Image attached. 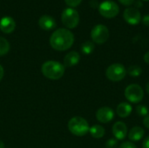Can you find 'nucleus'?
<instances>
[{
	"label": "nucleus",
	"mask_w": 149,
	"mask_h": 148,
	"mask_svg": "<svg viewBox=\"0 0 149 148\" xmlns=\"http://www.w3.org/2000/svg\"><path fill=\"white\" fill-rule=\"evenodd\" d=\"M136 112H137V113L140 116H144V117H146L149 113L148 108L146 106H144V105H139V106H137Z\"/></svg>",
	"instance_id": "21"
},
{
	"label": "nucleus",
	"mask_w": 149,
	"mask_h": 148,
	"mask_svg": "<svg viewBox=\"0 0 149 148\" xmlns=\"http://www.w3.org/2000/svg\"><path fill=\"white\" fill-rule=\"evenodd\" d=\"M61 19L65 27L69 29H73L79 24V15L76 10L72 8H67L62 12Z\"/></svg>",
	"instance_id": "6"
},
{
	"label": "nucleus",
	"mask_w": 149,
	"mask_h": 148,
	"mask_svg": "<svg viewBox=\"0 0 149 148\" xmlns=\"http://www.w3.org/2000/svg\"><path fill=\"white\" fill-rule=\"evenodd\" d=\"M123 17L125 21L131 25L138 24L142 18L140 10L137 8H133V7L126 9L123 13Z\"/></svg>",
	"instance_id": "9"
},
{
	"label": "nucleus",
	"mask_w": 149,
	"mask_h": 148,
	"mask_svg": "<svg viewBox=\"0 0 149 148\" xmlns=\"http://www.w3.org/2000/svg\"><path fill=\"white\" fill-rule=\"evenodd\" d=\"M94 44L91 41H86L81 44V51L86 55L91 54L94 51Z\"/></svg>",
	"instance_id": "18"
},
{
	"label": "nucleus",
	"mask_w": 149,
	"mask_h": 148,
	"mask_svg": "<svg viewBox=\"0 0 149 148\" xmlns=\"http://www.w3.org/2000/svg\"><path fill=\"white\" fill-rule=\"evenodd\" d=\"M43 75L52 80H57L63 77L65 73V66L58 61H46L41 67Z\"/></svg>",
	"instance_id": "2"
},
{
	"label": "nucleus",
	"mask_w": 149,
	"mask_h": 148,
	"mask_svg": "<svg viewBox=\"0 0 149 148\" xmlns=\"http://www.w3.org/2000/svg\"><path fill=\"white\" fill-rule=\"evenodd\" d=\"M119 148H137L135 147L134 144H133L132 142H129V141H126V142H123Z\"/></svg>",
	"instance_id": "24"
},
{
	"label": "nucleus",
	"mask_w": 149,
	"mask_h": 148,
	"mask_svg": "<svg viewBox=\"0 0 149 148\" xmlns=\"http://www.w3.org/2000/svg\"><path fill=\"white\" fill-rule=\"evenodd\" d=\"M141 19H142V23H143L144 25L149 26V14L145 15V16L143 17V18H141Z\"/></svg>",
	"instance_id": "26"
},
{
	"label": "nucleus",
	"mask_w": 149,
	"mask_h": 148,
	"mask_svg": "<svg viewBox=\"0 0 149 148\" xmlns=\"http://www.w3.org/2000/svg\"><path fill=\"white\" fill-rule=\"evenodd\" d=\"M69 131L75 136L82 137L89 132V124L82 117H73L68 122Z\"/></svg>",
	"instance_id": "3"
},
{
	"label": "nucleus",
	"mask_w": 149,
	"mask_h": 148,
	"mask_svg": "<svg viewBox=\"0 0 149 148\" xmlns=\"http://www.w3.org/2000/svg\"><path fill=\"white\" fill-rule=\"evenodd\" d=\"M16 27V23L11 17H3L0 20V30L6 34L11 33Z\"/></svg>",
	"instance_id": "12"
},
{
	"label": "nucleus",
	"mask_w": 149,
	"mask_h": 148,
	"mask_svg": "<svg viewBox=\"0 0 149 148\" xmlns=\"http://www.w3.org/2000/svg\"><path fill=\"white\" fill-rule=\"evenodd\" d=\"M80 60V56L77 51H70L67 53L64 58V66L72 67L79 64Z\"/></svg>",
	"instance_id": "14"
},
{
	"label": "nucleus",
	"mask_w": 149,
	"mask_h": 148,
	"mask_svg": "<svg viewBox=\"0 0 149 148\" xmlns=\"http://www.w3.org/2000/svg\"><path fill=\"white\" fill-rule=\"evenodd\" d=\"M106 147L107 148H117L118 147V140H116L115 138L109 139L106 142Z\"/></svg>",
	"instance_id": "22"
},
{
	"label": "nucleus",
	"mask_w": 149,
	"mask_h": 148,
	"mask_svg": "<svg viewBox=\"0 0 149 148\" xmlns=\"http://www.w3.org/2000/svg\"><path fill=\"white\" fill-rule=\"evenodd\" d=\"M38 24H39L40 28H42L43 30H45V31H51V30L55 28L56 21L54 20V18L52 17L48 16V15H45V16H42L39 18Z\"/></svg>",
	"instance_id": "13"
},
{
	"label": "nucleus",
	"mask_w": 149,
	"mask_h": 148,
	"mask_svg": "<svg viewBox=\"0 0 149 148\" xmlns=\"http://www.w3.org/2000/svg\"><path fill=\"white\" fill-rule=\"evenodd\" d=\"M74 42V36L67 29L60 28L56 30L51 36V46L57 51H66L72 47Z\"/></svg>",
	"instance_id": "1"
},
{
	"label": "nucleus",
	"mask_w": 149,
	"mask_h": 148,
	"mask_svg": "<svg viewBox=\"0 0 149 148\" xmlns=\"http://www.w3.org/2000/svg\"><path fill=\"white\" fill-rule=\"evenodd\" d=\"M3 74H4L3 68V66L0 65V81L2 80V79H3Z\"/></svg>",
	"instance_id": "30"
},
{
	"label": "nucleus",
	"mask_w": 149,
	"mask_h": 148,
	"mask_svg": "<svg viewBox=\"0 0 149 148\" xmlns=\"http://www.w3.org/2000/svg\"><path fill=\"white\" fill-rule=\"evenodd\" d=\"M91 38L96 44H104L109 38V30L104 24H97L91 31Z\"/></svg>",
	"instance_id": "8"
},
{
	"label": "nucleus",
	"mask_w": 149,
	"mask_h": 148,
	"mask_svg": "<svg viewBox=\"0 0 149 148\" xmlns=\"http://www.w3.org/2000/svg\"><path fill=\"white\" fill-rule=\"evenodd\" d=\"M144 61L149 65V51H148L145 55H144Z\"/></svg>",
	"instance_id": "29"
},
{
	"label": "nucleus",
	"mask_w": 149,
	"mask_h": 148,
	"mask_svg": "<svg viewBox=\"0 0 149 148\" xmlns=\"http://www.w3.org/2000/svg\"><path fill=\"white\" fill-rule=\"evenodd\" d=\"M133 111V107L130 104L122 102L117 106L116 108V113L118 114L119 117L120 118H127L128 117Z\"/></svg>",
	"instance_id": "15"
},
{
	"label": "nucleus",
	"mask_w": 149,
	"mask_h": 148,
	"mask_svg": "<svg viewBox=\"0 0 149 148\" xmlns=\"http://www.w3.org/2000/svg\"><path fill=\"white\" fill-rule=\"evenodd\" d=\"M10 51V44L4 38L0 37V56H3L7 54Z\"/></svg>",
	"instance_id": "19"
},
{
	"label": "nucleus",
	"mask_w": 149,
	"mask_h": 148,
	"mask_svg": "<svg viewBox=\"0 0 149 148\" xmlns=\"http://www.w3.org/2000/svg\"><path fill=\"white\" fill-rule=\"evenodd\" d=\"M120 3H122L125 6H129L134 3V0H119Z\"/></svg>",
	"instance_id": "25"
},
{
	"label": "nucleus",
	"mask_w": 149,
	"mask_h": 148,
	"mask_svg": "<svg viewBox=\"0 0 149 148\" xmlns=\"http://www.w3.org/2000/svg\"><path fill=\"white\" fill-rule=\"evenodd\" d=\"M66 4L69 5L70 7H76L79 4H80V3L82 2V0H65Z\"/></svg>",
	"instance_id": "23"
},
{
	"label": "nucleus",
	"mask_w": 149,
	"mask_h": 148,
	"mask_svg": "<svg viewBox=\"0 0 149 148\" xmlns=\"http://www.w3.org/2000/svg\"><path fill=\"white\" fill-rule=\"evenodd\" d=\"M143 125L149 129V113L145 117V119L143 120Z\"/></svg>",
	"instance_id": "27"
},
{
	"label": "nucleus",
	"mask_w": 149,
	"mask_h": 148,
	"mask_svg": "<svg viewBox=\"0 0 149 148\" xmlns=\"http://www.w3.org/2000/svg\"><path fill=\"white\" fill-rule=\"evenodd\" d=\"M125 97L131 103H139L143 99V89L137 84H132L125 89Z\"/></svg>",
	"instance_id": "7"
},
{
	"label": "nucleus",
	"mask_w": 149,
	"mask_h": 148,
	"mask_svg": "<svg viewBox=\"0 0 149 148\" xmlns=\"http://www.w3.org/2000/svg\"><path fill=\"white\" fill-rule=\"evenodd\" d=\"M120 8L118 4L111 0H107L102 2L99 5L100 14L106 18H113L119 14Z\"/></svg>",
	"instance_id": "5"
},
{
	"label": "nucleus",
	"mask_w": 149,
	"mask_h": 148,
	"mask_svg": "<svg viewBox=\"0 0 149 148\" xmlns=\"http://www.w3.org/2000/svg\"><path fill=\"white\" fill-rule=\"evenodd\" d=\"M127 75V70L125 66L120 63H115L108 66L106 71L107 78L113 82H118L122 80Z\"/></svg>",
	"instance_id": "4"
},
{
	"label": "nucleus",
	"mask_w": 149,
	"mask_h": 148,
	"mask_svg": "<svg viewBox=\"0 0 149 148\" xmlns=\"http://www.w3.org/2000/svg\"><path fill=\"white\" fill-rule=\"evenodd\" d=\"M0 148H4V144L2 140H0Z\"/></svg>",
	"instance_id": "32"
},
{
	"label": "nucleus",
	"mask_w": 149,
	"mask_h": 148,
	"mask_svg": "<svg viewBox=\"0 0 149 148\" xmlns=\"http://www.w3.org/2000/svg\"><path fill=\"white\" fill-rule=\"evenodd\" d=\"M142 148H149V136L147 137L142 143Z\"/></svg>",
	"instance_id": "28"
},
{
	"label": "nucleus",
	"mask_w": 149,
	"mask_h": 148,
	"mask_svg": "<svg viewBox=\"0 0 149 148\" xmlns=\"http://www.w3.org/2000/svg\"><path fill=\"white\" fill-rule=\"evenodd\" d=\"M145 134V131L141 126H134L128 133V138L132 141H140Z\"/></svg>",
	"instance_id": "16"
},
{
	"label": "nucleus",
	"mask_w": 149,
	"mask_h": 148,
	"mask_svg": "<svg viewBox=\"0 0 149 148\" xmlns=\"http://www.w3.org/2000/svg\"><path fill=\"white\" fill-rule=\"evenodd\" d=\"M127 72L132 77H139L142 73V69L139 65H131Z\"/></svg>",
	"instance_id": "20"
},
{
	"label": "nucleus",
	"mask_w": 149,
	"mask_h": 148,
	"mask_svg": "<svg viewBox=\"0 0 149 148\" xmlns=\"http://www.w3.org/2000/svg\"><path fill=\"white\" fill-rule=\"evenodd\" d=\"M113 133L116 140H124L128 133L127 125L121 121L116 122L113 126Z\"/></svg>",
	"instance_id": "11"
},
{
	"label": "nucleus",
	"mask_w": 149,
	"mask_h": 148,
	"mask_svg": "<svg viewBox=\"0 0 149 148\" xmlns=\"http://www.w3.org/2000/svg\"><path fill=\"white\" fill-rule=\"evenodd\" d=\"M114 118V112L108 106H103L100 108L96 113V119L104 124L111 122Z\"/></svg>",
	"instance_id": "10"
},
{
	"label": "nucleus",
	"mask_w": 149,
	"mask_h": 148,
	"mask_svg": "<svg viewBox=\"0 0 149 148\" xmlns=\"http://www.w3.org/2000/svg\"><path fill=\"white\" fill-rule=\"evenodd\" d=\"M144 1H149V0H144Z\"/></svg>",
	"instance_id": "33"
},
{
	"label": "nucleus",
	"mask_w": 149,
	"mask_h": 148,
	"mask_svg": "<svg viewBox=\"0 0 149 148\" xmlns=\"http://www.w3.org/2000/svg\"><path fill=\"white\" fill-rule=\"evenodd\" d=\"M146 91H147V92L149 94V82L147 84V85H146Z\"/></svg>",
	"instance_id": "31"
},
{
	"label": "nucleus",
	"mask_w": 149,
	"mask_h": 148,
	"mask_svg": "<svg viewBox=\"0 0 149 148\" xmlns=\"http://www.w3.org/2000/svg\"><path fill=\"white\" fill-rule=\"evenodd\" d=\"M89 133L94 139H100L105 135V129L100 125H94L89 129Z\"/></svg>",
	"instance_id": "17"
}]
</instances>
